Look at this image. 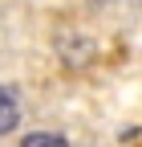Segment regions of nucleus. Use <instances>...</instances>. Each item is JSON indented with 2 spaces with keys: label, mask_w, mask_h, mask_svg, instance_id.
Returning a JSON list of instances; mask_svg holds the SVG:
<instances>
[{
  "label": "nucleus",
  "mask_w": 142,
  "mask_h": 147,
  "mask_svg": "<svg viewBox=\"0 0 142 147\" xmlns=\"http://www.w3.org/2000/svg\"><path fill=\"white\" fill-rule=\"evenodd\" d=\"M21 147H69L61 135H49V131H41V135H29Z\"/></svg>",
  "instance_id": "2"
},
{
  "label": "nucleus",
  "mask_w": 142,
  "mask_h": 147,
  "mask_svg": "<svg viewBox=\"0 0 142 147\" xmlns=\"http://www.w3.org/2000/svg\"><path fill=\"white\" fill-rule=\"evenodd\" d=\"M94 4H106V0H94Z\"/></svg>",
  "instance_id": "3"
},
{
  "label": "nucleus",
  "mask_w": 142,
  "mask_h": 147,
  "mask_svg": "<svg viewBox=\"0 0 142 147\" xmlns=\"http://www.w3.org/2000/svg\"><path fill=\"white\" fill-rule=\"evenodd\" d=\"M16 123H21V98H16V90L0 86V135H8Z\"/></svg>",
  "instance_id": "1"
}]
</instances>
